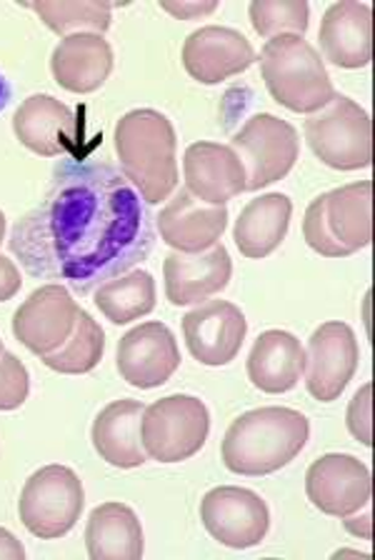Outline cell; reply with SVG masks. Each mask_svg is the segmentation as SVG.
<instances>
[{
  "instance_id": "obj_1",
  "label": "cell",
  "mask_w": 375,
  "mask_h": 560,
  "mask_svg": "<svg viewBox=\"0 0 375 560\" xmlns=\"http://www.w3.org/2000/svg\"><path fill=\"white\" fill-rule=\"evenodd\" d=\"M138 196L108 165H91L58 183L48 203L15 225L11 248L31 273L60 276L91 288L133 266L148 243Z\"/></svg>"
},
{
  "instance_id": "obj_2",
  "label": "cell",
  "mask_w": 375,
  "mask_h": 560,
  "mask_svg": "<svg viewBox=\"0 0 375 560\" xmlns=\"http://www.w3.org/2000/svg\"><path fill=\"white\" fill-rule=\"evenodd\" d=\"M310 425L301 410L268 406L235 418L223 438V463L238 476H268L295 460Z\"/></svg>"
},
{
  "instance_id": "obj_3",
  "label": "cell",
  "mask_w": 375,
  "mask_h": 560,
  "mask_svg": "<svg viewBox=\"0 0 375 560\" xmlns=\"http://www.w3.org/2000/svg\"><path fill=\"white\" fill-rule=\"evenodd\" d=\"M116 153L145 203L159 206L178 186V138L161 110L138 108L116 122Z\"/></svg>"
},
{
  "instance_id": "obj_4",
  "label": "cell",
  "mask_w": 375,
  "mask_h": 560,
  "mask_svg": "<svg viewBox=\"0 0 375 560\" xmlns=\"http://www.w3.org/2000/svg\"><path fill=\"white\" fill-rule=\"evenodd\" d=\"M303 238L326 258H345L373 241V183L323 192L305 210Z\"/></svg>"
},
{
  "instance_id": "obj_5",
  "label": "cell",
  "mask_w": 375,
  "mask_h": 560,
  "mask_svg": "<svg viewBox=\"0 0 375 560\" xmlns=\"http://www.w3.org/2000/svg\"><path fill=\"white\" fill-rule=\"evenodd\" d=\"M268 93L293 113H316L333 101L336 88L318 50L301 35H278L260 52Z\"/></svg>"
},
{
  "instance_id": "obj_6",
  "label": "cell",
  "mask_w": 375,
  "mask_h": 560,
  "mask_svg": "<svg viewBox=\"0 0 375 560\" xmlns=\"http://www.w3.org/2000/svg\"><path fill=\"white\" fill-rule=\"evenodd\" d=\"M305 140L328 168L361 171L373 163V120L348 95L310 113L305 120Z\"/></svg>"
},
{
  "instance_id": "obj_7",
  "label": "cell",
  "mask_w": 375,
  "mask_h": 560,
  "mask_svg": "<svg viewBox=\"0 0 375 560\" xmlns=\"http://www.w3.org/2000/svg\"><path fill=\"white\" fill-rule=\"evenodd\" d=\"M211 413L196 396H165L143 410V448L159 463H180L203 448Z\"/></svg>"
},
{
  "instance_id": "obj_8",
  "label": "cell",
  "mask_w": 375,
  "mask_h": 560,
  "mask_svg": "<svg viewBox=\"0 0 375 560\" xmlns=\"http://www.w3.org/2000/svg\"><path fill=\"white\" fill-rule=\"evenodd\" d=\"M85 490L81 478L66 466H46L25 480L19 513L25 528L43 540L73 530L83 513Z\"/></svg>"
},
{
  "instance_id": "obj_9",
  "label": "cell",
  "mask_w": 375,
  "mask_h": 560,
  "mask_svg": "<svg viewBox=\"0 0 375 560\" xmlns=\"http://www.w3.org/2000/svg\"><path fill=\"white\" fill-rule=\"evenodd\" d=\"M231 148L246 168V190H260L291 173L298 161L301 140L288 120L258 113L233 136Z\"/></svg>"
},
{
  "instance_id": "obj_10",
  "label": "cell",
  "mask_w": 375,
  "mask_h": 560,
  "mask_svg": "<svg viewBox=\"0 0 375 560\" xmlns=\"http://www.w3.org/2000/svg\"><path fill=\"white\" fill-rule=\"evenodd\" d=\"M200 521L223 546L246 550L268 536L270 511L263 498L248 488L221 486L200 501Z\"/></svg>"
},
{
  "instance_id": "obj_11",
  "label": "cell",
  "mask_w": 375,
  "mask_h": 560,
  "mask_svg": "<svg viewBox=\"0 0 375 560\" xmlns=\"http://www.w3.org/2000/svg\"><path fill=\"white\" fill-rule=\"evenodd\" d=\"M361 350L348 323L328 320L313 330L305 350V388L320 402H333L358 371Z\"/></svg>"
},
{
  "instance_id": "obj_12",
  "label": "cell",
  "mask_w": 375,
  "mask_h": 560,
  "mask_svg": "<svg viewBox=\"0 0 375 560\" xmlns=\"http://www.w3.org/2000/svg\"><path fill=\"white\" fill-rule=\"evenodd\" d=\"M305 493L320 513L348 518L371 503V468L348 453H328L305 472Z\"/></svg>"
},
{
  "instance_id": "obj_13",
  "label": "cell",
  "mask_w": 375,
  "mask_h": 560,
  "mask_svg": "<svg viewBox=\"0 0 375 560\" xmlns=\"http://www.w3.org/2000/svg\"><path fill=\"white\" fill-rule=\"evenodd\" d=\"M118 373L133 388L151 390L168 383L180 365V350L165 323L151 320L118 340Z\"/></svg>"
},
{
  "instance_id": "obj_14",
  "label": "cell",
  "mask_w": 375,
  "mask_h": 560,
  "mask_svg": "<svg viewBox=\"0 0 375 560\" xmlns=\"http://www.w3.org/2000/svg\"><path fill=\"white\" fill-rule=\"evenodd\" d=\"M78 303L68 288L48 283L33 291L13 315V332L36 355H48L71 338L78 318Z\"/></svg>"
},
{
  "instance_id": "obj_15",
  "label": "cell",
  "mask_w": 375,
  "mask_h": 560,
  "mask_svg": "<svg viewBox=\"0 0 375 560\" xmlns=\"http://www.w3.org/2000/svg\"><path fill=\"white\" fill-rule=\"evenodd\" d=\"M246 332V315L228 301H208L183 318V336H186L190 355L211 368L235 361Z\"/></svg>"
},
{
  "instance_id": "obj_16",
  "label": "cell",
  "mask_w": 375,
  "mask_h": 560,
  "mask_svg": "<svg viewBox=\"0 0 375 560\" xmlns=\"http://www.w3.org/2000/svg\"><path fill=\"white\" fill-rule=\"evenodd\" d=\"M256 63V50L241 31L223 25H206L183 43V66L188 75L203 85H218L241 75Z\"/></svg>"
},
{
  "instance_id": "obj_17",
  "label": "cell",
  "mask_w": 375,
  "mask_h": 560,
  "mask_svg": "<svg viewBox=\"0 0 375 560\" xmlns=\"http://www.w3.org/2000/svg\"><path fill=\"white\" fill-rule=\"evenodd\" d=\"M165 295L173 305H194L208 301L228 288L233 262L223 243L200 253H171L163 262Z\"/></svg>"
},
{
  "instance_id": "obj_18",
  "label": "cell",
  "mask_w": 375,
  "mask_h": 560,
  "mask_svg": "<svg viewBox=\"0 0 375 560\" xmlns=\"http://www.w3.org/2000/svg\"><path fill=\"white\" fill-rule=\"evenodd\" d=\"M228 228V208L211 206L180 188L159 215L161 238L178 253H200L221 241Z\"/></svg>"
},
{
  "instance_id": "obj_19",
  "label": "cell",
  "mask_w": 375,
  "mask_h": 560,
  "mask_svg": "<svg viewBox=\"0 0 375 560\" xmlns=\"http://www.w3.org/2000/svg\"><path fill=\"white\" fill-rule=\"evenodd\" d=\"M183 171L188 190L211 206H225L246 190V168L231 145L211 140L188 145Z\"/></svg>"
},
{
  "instance_id": "obj_20",
  "label": "cell",
  "mask_w": 375,
  "mask_h": 560,
  "mask_svg": "<svg viewBox=\"0 0 375 560\" xmlns=\"http://www.w3.org/2000/svg\"><path fill=\"white\" fill-rule=\"evenodd\" d=\"M320 48L338 68H365L373 60V8L368 3H333L320 21Z\"/></svg>"
},
{
  "instance_id": "obj_21",
  "label": "cell",
  "mask_w": 375,
  "mask_h": 560,
  "mask_svg": "<svg viewBox=\"0 0 375 560\" xmlns=\"http://www.w3.org/2000/svg\"><path fill=\"white\" fill-rule=\"evenodd\" d=\"M13 130L28 151L56 158L75 148V113L54 95H31L15 110Z\"/></svg>"
},
{
  "instance_id": "obj_22",
  "label": "cell",
  "mask_w": 375,
  "mask_h": 560,
  "mask_svg": "<svg viewBox=\"0 0 375 560\" xmlns=\"http://www.w3.org/2000/svg\"><path fill=\"white\" fill-rule=\"evenodd\" d=\"M50 70L60 88L71 93H93L108 81L113 48L98 33L68 35L50 56Z\"/></svg>"
},
{
  "instance_id": "obj_23",
  "label": "cell",
  "mask_w": 375,
  "mask_h": 560,
  "mask_svg": "<svg viewBox=\"0 0 375 560\" xmlns=\"http://www.w3.org/2000/svg\"><path fill=\"white\" fill-rule=\"evenodd\" d=\"M143 410L138 400H113L95 418L93 445L103 460L113 468H141L145 463L143 448Z\"/></svg>"
},
{
  "instance_id": "obj_24",
  "label": "cell",
  "mask_w": 375,
  "mask_h": 560,
  "mask_svg": "<svg viewBox=\"0 0 375 560\" xmlns=\"http://www.w3.org/2000/svg\"><path fill=\"white\" fill-rule=\"evenodd\" d=\"M305 365L301 340L288 330L260 332L248 355V378L263 393H288L298 385Z\"/></svg>"
},
{
  "instance_id": "obj_25",
  "label": "cell",
  "mask_w": 375,
  "mask_h": 560,
  "mask_svg": "<svg viewBox=\"0 0 375 560\" xmlns=\"http://www.w3.org/2000/svg\"><path fill=\"white\" fill-rule=\"evenodd\" d=\"M293 203L283 192H268L241 210L233 238L246 258H266L283 243L291 225Z\"/></svg>"
},
{
  "instance_id": "obj_26",
  "label": "cell",
  "mask_w": 375,
  "mask_h": 560,
  "mask_svg": "<svg viewBox=\"0 0 375 560\" xmlns=\"http://www.w3.org/2000/svg\"><path fill=\"white\" fill-rule=\"evenodd\" d=\"M85 546L93 560L143 558V528L138 515L124 503L95 508L85 528Z\"/></svg>"
},
{
  "instance_id": "obj_27",
  "label": "cell",
  "mask_w": 375,
  "mask_h": 560,
  "mask_svg": "<svg viewBox=\"0 0 375 560\" xmlns=\"http://www.w3.org/2000/svg\"><path fill=\"white\" fill-rule=\"evenodd\" d=\"M95 305L116 326H126L155 308V280L148 270H130L95 291Z\"/></svg>"
},
{
  "instance_id": "obj_28",
  "label": "cell",
  "mask_w": 375,
  "mask_h": 560,
  "mask_svg": "<svg viewBox=\"0 0 375 560\" xmlns=\"http://www.w3.org/2000/svg\"><path fill=\"white\" fill-rule=\"evenodd\" d=\"M103 350H106V332L93 320L91 313L78 311L71 338L54 353L43 355V363L56 373L81 375L91 373L103 361Z\"/></svg>"
},
{
  "instance_id": "obj_29",
  "label": "cell",
  "mask_w": 375,
  "mask_h": 560,
  "mask_svg": "<svg viewBox=\"0 0 375 560\" xmlns=\"http://www.w3.org/2000/svg\"><path fill=\"white\" fill-rule=\"evenodd\" d=\"M25 8L36 11L40 21L58 35H78V33H98L103 35L110 28V3H98V0H40V3H28Z\"/></svg>"
},
{
  "instance_id": "obj_30",
  "label": "cell",
  "mask_w": 375,
  "mask_h": 560,
  "mask_svg": "<svg viewBox=\"0 0 375 560\" xmlns=\"http://www.w3.org/2000/svg\"><path fill=\"white\" fill-rule=\"evenodd\" d=\"M250 23L258 35L273 40L278 35H301L308 31L310 8L305 0H253Z\"/></svg>"
},
{
  "instance_id": "obj_31",
  "label": "cell",
  "mask_w": 375,
  "mask_h": 560,
  "mask_svg": "<svg viewBox=\"0 0 375 560\" xmlns=\"http://www.w3.org/2000/svg\"><path fill=\"white\" fill-rule=\"evenodd\" d=\"M31 375L19 355L0 353V410H15L28 400Z\"/></svg>"
},
{
  "instance_id": "obj_32",
  "label": "cell",
  "mask_w": 375,
  "mask_h": 560,
  "mask_svg": "<svg viewBox=\"0 0 375 560\" xmlns=\"http://www.w3.org/2000/svg\"><path fill=\"white\" fill-rule=\"evenodd\" d=\"M373 385L365 383L361 390L355 393L351 406H348V431L355 438V441H361L365 448H371L373 445Z\"/></svg>"
},
{
  "instance_id": "obj_33",
  "label": "cell",
  "mask_w": 375,
  "mask_h": 560,
  "mask_svg": "<svg viewBox=\"0 0 375 560\" xmlns=\"http://www.w3.org/2000/svg\"><path fill=\"white\" fill-rule=\"evenodd\" d=\"M21 270L15 268V262L11 258L0 256V303L11 301V298L21 291Z\"/></svg>"
},
{
  "instance_id": "obj_34",
  "label": "cell",
  "mask_w": 375,
  "mask_h": 560,
  "mask_svg": "<svg viewBox=\"0 0 375 560\" xmlns=\"http://www.w3.org/2000/svg\"><path fill=\"white\" fill-rule=\"evenodd\" d=\"M161 8L165 13L180 18V21H196V18H200V15L213 13L218 3H213V0L211 3H168V0H163Z\"/></svg>"
},
{
  "instance_id": "obj_35",
  "label": "cell",
  "mask_w": 375,
  "mask_h": 560,
  "mask_svg": "<svg viewBox=\"0 0 375 560\" xmlns=\"http://www.w3.org/2000/svg\"><path fill=\"white\" fill-rule=\"evenodd\" d=\"M25 548L11 530L0 528V560H23Z\"/></svg>"
},
{
  "instance_id": "obj_36",
  "label": "cell",
  "mask_w": 375,
  "mask_h": 560,
  "mask_svg": "<svg viewBox=\"0 0 375 560\" xmlns=\"http://www.w3.org/2000/svg\"><path fill=\"white\" fill-rule=\"evenodd\" d=\"M361 521V518H358ZM345 528L355 533V536H363V538H371V503L365 505V515H363V523H353V521H345Z\"/></svg>"
},
{
  "instance_id": "obj_37",
  "label": "cell",
  "mask_w": 375,
  "mask_h": 560,
  "mask_svg": "<svg viewBox=\"0 0 375 560\" xmlns=\"http://www.w3.org/2000/svg\"><path fill=\"white\" fill-rule=\"evenodd\" d=\"M8 98H11V88H8L5 78L0 75V110H3L5 105H8Z\"/></svg>"
},
{
  "instance_id": "obj_38",
  "label": "cell",
  "mask_w": 375,
  "mask_h": 560,
  "mask_svg": "<svg viewBox=\"0 0 375 560\" xmlns=\"http://www.w3.org/2000/svg\"><path fill=\"white\" fill-rule=\"evenodd\" d=\"M3 235H5V215L3 210H0V243H3Z\"/></svg>"
},
{
  "instance_id": "obj_39",
  "label": "cell",
  "mask_w": 375,
  "mask_h": 560,
  "mask_svg": "<svg viewBox=\"0 0 375 560\" xmlns=\"http://www.w3.org/2000/svg\"><path fill=\"white\" fill-rule=\"evenodd\" d=\"M0 353H3V340H0Z\"/></svg>"
}]
</instances>
